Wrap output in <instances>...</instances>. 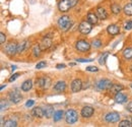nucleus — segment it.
Wrapping results in <instances>:
<instances>
[{
  "instance_id": "nucleus-1",
  "label": "nucleus",
  "mask_w": 132,
  "mask_h": 127,
  "mask_svg": "<svg viewBox=\"0 0 132 127\" xmlns=\"http://www.w3.org/2000/svg\"><path fill=\"white\" fill-rule=\"evenodd\" d=\"M71 26H72V21H71V19H70L69 16L63 15L58 19V27L63 32L68 31L71 28Z\"/></svg>"
},
{
  "instance_id": "nucleus-2",
  "label": "nucleus",
  "mask_w": 132,
  "mask_h": 127,
  "mask_svg": "<svg viewBox=\"0 0 132 127\" xmlns=\"http://www.w3.org/2000/svg\"><path fill=\"white\" fill-rule=\"evenodd\" d=\"M65 120H66V123L68 124H73L75 123L77 120H78V114L77 112L70 109L65 113Z\"/></svg>"
},
{
  "instance_id": "nucleus-3",
  "label": "nucleus",
  "mask_w": 132,
  "mask_h": 127,
  "mask_svg": "<svg viewBox=\"0 0 132 127\" xmlns=\"http://www.w3.org/2000/svg\"><path fill=\"white\" fill-rule=\"evenodd\" d=\"M96 85H97V89H98L99 91H105V90H110L113 84H112V82L109 80L104 78V80H99Z\"/></svg>"
},
{
  "instance_id": "nucleus-4",
  "label": "nucleus",
  "mask_w": 132,
  "mask_h": 127,
  "mask_svg": "<svg viewBox=\"0 0 132 127\" xmlns=\"http://www.w3.org/2000/svg\"><path fill=\"white\" fill-rule=\"evenodd\" d=\"M36 84H37V86H39L41 89H48L51 84V80L48 76L40 77L36 80Z\"/></svg>"
},
{
  "instance_id": "nucleus-5",
  "label": "nucleus",
  "mask_w": 132,
  "mask_h": 127,
  "mask_svg": "<svg viewBox=\"0 0 132 127\" xmlns=\"http://www.w3.org/2000/svg\"><path fill=\"white\" fill-rule=\"evenodd\" d=\"M75 48H76V50L79 51V52H86V51L89 50L90 44H89L88 42L84 41V40H79V41L76 42Z\"/></svg>"
},
{
  "instance_id": "nucleus-6",
  "label": "nucleus",
  "mask_w": 132,
  "mask_h": 127,
  "mask_svg": "<svg viewBox=\"0 0 132 127\" xmlns=\"http://www.w3.org/2000/svg\"><path fill=\"white\" fill-rule=\"evenodd\" d=\"M105 120L108 122V123H116L120 120V115L119 113L117 112H111V113H108L106 116H105Z\"/></svg>"
},
{
  "instance_id": "nucleus-7",
  "label": "nucleus",
  "mask_w": 132,
  "mask_h": 127,
  "mask_svg": "<svg viewBox=\"0 0 132 127\" xmlns=\"http://www.w3.org/2000/svg\"><path fill=\"white\" fill-rule=\"evenodd\" d=\"M78 29H79V32L81 33V34L87 35V34H89L90 31H92V23L88 22L87 20H84L82 22H80Z\"/></svg>"
},
{
  "instance_id": "nucleus-8",
  "label": "nucleus",
  "mask_w": 132,
  "mask_h": 127,
  "mask_svg": "<svg viewBox=\"0 0 132 127\" xmlns=\"http://www.w3.org/2000/svg\"><path fill=\"white\" fill-rule=\"evenodd\" d=\"M4 51L6 54L8 55H14L17 53V45L14 42H9L8 44H6V46L4 48Z\"/></svg>"
},
{
  "instance_id": "nucleus-9",
  "label": "nucleus",
  "mask_w": 132,
  "mask_h": 127,
  "mask_svg": "<svg viewBox=\"0 0 132 127\" xmlns=\"http://www.w3.org/2000/svg\"><path fill=\"white\" fill-rule=\"evenodd\" d=\"M71 7H72V5H71L70 0H61L58 4L59 10L62 11V12H67Z\"/></svg>"
},
{
  "instance_id": "nucleus-10",
  "label": "nucleus",
  "mask_w": 132,
  "mask_h": 127,
  "mask_svg": "<svg viewBox=\"0 0 132 127\" xmlns=\"http://www.w3.org/2000/svg\"><path fill=\"white\" fill-rule=\"evenodd\" d=\"M8 98H9L10 102L13 103V104H17V103H19V102L22 100V96L20 95L19 93H17L16 91L10 92L9 95H8Z\"/></svg>"
},
{
  "instance_id": "nucleus-11",
  "label": "nucleus",
  "mask_w": 132,
  "mask_h": 127,
  "mask_svg": "<svg viewBox=\"0 0 132 127\" xmlns=\"http://www.w3.org/2000/svg\"><path fill=\"white\" fill-rule=\"evenodd\" d=\"M82 82L80 80H74L72 82H71V91L73 93H78L81 89H82Z\"/></svg>"
},
{
  "instance_id": "nucleus-12",
  "label": "nucleus",
  "mask_w": 132,
  "mask_h": 127,
  "mask_svg": "<svg viewBox=\"0 0 132 127\" xmlns=\"http://www.w3.org/2000/svg\"><path fill=\"white\" fill-rule=\"evenodd\" d=\"M94 114V108L89 106H85L81 109V116L83 118H89Z\"/></svg>"
},
{
  "instance_id": "nucleus-13",
  "label": "nucleus",
  "mask_w": 132,
  "mask_h": 127,
  "mask_svg": "<svg viewBox=\"0 0 132 127\" xmlns=\"http://www.w3.org/2000/svg\"><path fill=\"white\" fill-rule=\"evenodd\" d=\"M51 46H52V40H51V38H49V37H45V38L42 40L41 44H40V47H41L42 50L49 49Z\"/></svg>"
},
{
  "instance_id": "nucleus-14",
  "label": "nucleus",
  "mask_w": 132,
  "mask_h": 127,
  "mask_svg": "<svg viewBox=\"0 0 132 127\" xmlns=\"http://www.w3.org/2000/svg\"><path fill=\"white\" fill-rule=\"evenodd\" d=\"M30 46V42L28 40H24L22 42H20L18 45H17V53H22L24 52Z\"/></svg>"
},
{
  "instance_id": "nucleus-15",
  "label": "nucleus",
  "mask_w": 132,
  "mask_h": 127,
  "mask_svg": "<svg viewBox=\"0 0 132 127\" xmlns=\"http://www.w3.org/2000/svg\"><path fill=\"white\" fill-rule=\"evenodd\" d=\"M115 101L116 103H118V104H123V103H125L126 101H127V96L125 95V94H123V93H121V92H119V93H117L115 95Z\"/></svg>"
},
{
  "instance_id": "nucleus-16",
  "label": "nucleus",
  "mask_w": 132,
  "mask_h": 127,
  "mask_svg": "<svg viewBox=\"0 0 132 127\" xmlns=\"http://www.w3.org/2000/svg\"><path fill=\"white\" fill-rule=\"evenodd\" d=\"M97 15L99 17L100 19H106L107 17H108V13H107V11H106V9L105 8H103V7H98L97 8Z\"/></svg>"
},
{
  "instance_id": "nucleus-17",
  "label": "nucleus",
  "mask_w": 132,
  "mask_h": 127,
  "mask_svg": "<svg viewBox=\"0 0 132 127\" xmlns=\"http://www.w3.org/2000/svg\"><path fill=\"white\" fill-rule=\"evenodd\" d=\"M54 108L52 107V106H46L45 108H44V116L46 117V118H51V117H53L54 116Z\"/></svg>"
},
{
  "instance_id": "nucleus-18",
  "label": "nucleus",
  "mask_w": 132,
  "mask_h": 127,
  "mask_svg": "<svg viewBox=\"0 0 132 127\" xmlns=\"http://www.w3.org/2000/svg\"><path fill=\"white\" fill-rule=\"evenodd\" d=\"M107 31H108V33H109L110 35L115 36V35H118V34L120 33V29H119V27L116 26V25H111V26L108 27Z\"/></svg>"
},
{
  "instance_id": "nucleus-19",
  "label": "nucleus",
  "mask_w": 132,
  "mask_h": 127,
  "mask_svg": "<svg viewBox=\"0 0 132 127\" xmlns=\"http://www.w3.org/2000/svg\"><path fill=\"white\" fill-rule=\"evenodd\" d=\"M66 89V82L65 81H58L55 85H54V90L57 92H64Z\"/></svg>"
},
{
  "instance_id": "nucleus-20",
  "label": "nucleus",
  "mask_w": 132,
  "mask_h": 127,
  "mask_svg": "<svg viewBox=\"0 0 132 127\" xmlns=\"http://www.w3.org/2000/svg\"><path fill=\"white\" fill-rule=\"evenodd\" d=\"M32 88H33V81L31 80H26V81L21 84V90H22L23 92H29L30 90H32Z\"/></svg>"
},
{
  "instance_id": "nucleus-21",
  "label": "nucleus",
  "mask_w": 132,
  "mask_h": 127,
  "mask_svg": "<svg viewBox=\"0 0 132 127\" xmlns=\"http://www.w3.org/2000/svg\"><path fill=\"white\" fill-rule=\"evenodd\" d=\"M33 115L35 117H38V118H43V117H44V109H42L41 107H36V108H34Z\"/></svg>"
},
{
  "instance_id": "nucleus-22",
  "label": "nucleus",
  "mask_w": 132,
  "mask_h": 127,
  "mask_svg": "<svg viewBox=\"0 0 132 127\" xmlns=\"http://www.w3.org/2000/svg\"><path fill=\"white\" fill-rule=\"evenodd\" d=\"M98 15H96L95 13H93V12H89L88 14H87V21L88 22H90L92 25H96L97 22H98Z\"/></svg>"
},
{
  "instance_id": "nucleus-23",
  "label": "nucleus",
  "mask_w": 132,
  "mask_h": 127,
  "mask_svg": "<svg viewBox=\"0 0 132 127\" xmlns=\"http://www.w3.org/2000/svg\"><path fill=\"white\" fill-rule=\"evenodd\" d=\"M123 89H124V86L121 85V84H113L112 88H111L109 91H110V93H112V94H117V93L121 92Z\"/></svg>"
},
{
  "instance_id": "nucleus-24",
  "label": "nucleus",
  "mask_w": 132,
  "mask_h": 127,
  "mask_svg": "<svg viewBox=\"0 0 132 127\" xmlns=\"http://www.w3.org/2000/svg\"><path fill=\"white\" fill-rule=\"evenodd\" d=\"M63 111L62 110H58V111H56L54 113V116H53V119H54V121L55 122H58V121H60L61 119H62V117H63Z\"/></svg>"
},
{
  "instance_id": "nucleus-25",
  "label": "nucleus",
  "mask_w": 132,
  "mask_h": 127,
  "mask_svg": "<svg viewBox=\"0 0 132 127\" xmlns=\"http://www.w3.org/2000/svg\"><path fill=\"white\" fill-rule=\"evenodd\" d=\"M123 11H124V13L126 15L132 16V3H128L127 5H125Z\"/></svg>"
},
{
  "instance_id": "nucleus-26",
  "label": "nucleus",
  "mask_w": 132,
  "mask_h": 127,
  "mask_svg": "<svg viewBox=\"0 0 132 127\" xmlns=\"http://www.w3.org/2000/svg\"><path fill=\"white\" fill-rule=\"evenodd\" d=\"M123 56L125 59H131L132 58V48H127L123 52Z\"/></svg>"
},
{
  "instance_id": "nucleus-27",
  "label": "nucleus",
  "mask_w": 132,
  "mask_h": 127,
  "mask_svg": "<svg viewBox=\"0 0 132 127\" xmlns=\"http://www.w3.org/2000/svg\"><path fill=\"white\" fill-rule=\"evenodd\" d=\"M111 9H112V12H113L114 14H118V13L121 11V7H120V5H119V4H117V3L112 4Z\"/></svg>"
},
{
  "instance_id": "nucleus-28",
  "label": "nucleus",
  "mask_w": 132,
  "mask_h": 127,
  "mask_svg": "<svg viewBox=\"0 0 132 127\" xmlns=\"http://www.w3.org/2000/svg\"><path fill=\"white\" fill-rule=\"evenodd\" d=\"M41 47H40V45H36L33 49V53H34V56H36V57H38V56H40V54H41Z\"/></svg>"
},
{
  "instance_id": "nucleus-29",
  "label": "nucleus",
  "mask_w": 132,
  "mask_h": 127,
  "mask_svg": "<svg viewBox=\"0 0 132 127\" xmlns=\"http://www.w3.org/2000/svg\"><path fill=\"white\" fill-rule=\"evenodd\" d=\"M119 127H132V122L131 121H128V120L121 121L119 123Z\"/></svg>"
},
{
  "instance_id": "nucleus-30",
  "label": "nucleus",
  "mask_w": 132,
  "mask_h": 127,
  "mask_svg": "<svg viewBox=\"0 0 132 127\" xmlns=\"http://www.w3.org/2000/svg\"><path fill=\"white\" fill-rule=\"evenodd\" d=\"M0 107H1V111H4V110L8 109L9 105H8L7 101H5V100H1V103H0Z\"/></svg>"
},
{
  "instance_id": "nucleus-31",
  "label": "nucleus",
  "mask_w": 132,
  "mask_h": 127,
  "mask_svg": "<svg viewBox=\"0 0 132 127\" xmlns=\"http://www.w3.org/2000/svg\"><path fill=\"white\" fill-rule=\"evenodd\" d=\"M4 126L6 127H15L17 126V123L15 121H13V120H7L6 122H5V124H4Z\"/></svg>"
},
{
  "instance_id": "nucleus-32",
  "label": "nucleus",
  "mask_w": 132,
  "mask_h": 127,
  "mask_svg": "<svg viewBox=\"0 0 132 127\" xmlns=\"http://www.w3.org/2000/svg\"><path fill=\"white\" fill-rule=\"evenodd\" d=\"M108 56H109V53H108V52L104 53V55H102V56H101V58H100V63L105 64V62H106V58H107Z\"/></svg>"
},
{
  "instance_id": "nucleus-33",
  "label": "nucleus",
  "mask_w": 132,
  "mask_h": 127,
  "mask_svg": "<svg viewBox=\"0 0 132 127\" xmlns=\"http://www.w3.org/2000/svg\"><path fill=\"white\" fill-rule=\"evenodd\" d=\"M92 45H93V47L95 48H100L102 46V42H101V40H94L93 41V43H92Z\"/></svg>"
},
{
  "instance_id": "nucleus-34",
  "label": "nucleus",
  "mask_w": 132,
  "mask_h": 127,
  "mask_svg": "<svg viewBox=\"0 0 132 127\" xmlns=\"http://www.w3.org/2000/svg\"><path fill=\"white\" fill-rule=\"evenodd\" d=\"M86 70L87 71H90V72H97V71H99V68L96 67V66H87L86 67Z\"/></svg>"
},
{
  "instance_id": "nucleus-35",
  "label": "nucleus",
  "mask_w": 132,
  "mask_h": 127,
  "mask_svg": "<svg viewBox=\"0 0 132 127\" xmlns=\"http://www.w3.org/2000/svg\"><path fill=\"white\" fill-rule=\"evenodd\" d=\"M45 66H46V62H45V61H41V62H39V63L36 65V68L41 69V68H43V67H45Z\"/></svg>"
},
{
  "instance_id": "nucleus-36",
  "label": "nucleus",
  "mask_w": 132,
  "mask_h": 127,
  "mask_svg": "<svg viewBox=\"0 0 132 127\" xmlns=\"http://www.w3.org/2000/svg\"><path fill=\"white\" fill-rule=\"evenodd\" d=\"M5 40H6V37L3 33L0 34V44H4L5 43Z\"/></svg>"
},
{
  "instance_id": "nucleus-37",
  "label": "nucleus",
  "mask_w": 132,
  "mask_h": 127,
  "mask_svg": "<svg viewBox=\"0 0 132 127\" xmlns=\"http://www.w3.org/2000/svg\"><path fill=\"white\" fill-rule=\"evenodd\" d=\"M125 30H131L132 29V21H128L125 23Z\"/></svg>"
},
{
  "instance_id": "nucleus-38",
  "label": "nucleus",
  "mask_w": 132,
  "mask_h": 127,
  "mask_svg": "<svg viewBox=\"0 0 132 127\" xmlns=\"http://www.w3.org/2000/svg\"><path fill=\"white\" fill-rule=\"evenodd\" d=\"M34 104H35V101H34V100H29V101L26 103V107H28V108H29V107H32Z\"/></svg>"
},
{
  "instance_id": "nucleus-39",
  "label": "nucleus",
  "mask_w": 132,
  "mask_h": 127,
  "mask_svg": "<svg viewBox=\"0 0 132 127\" xmlns=\"http://www.w3.org/2000/svg\"><path fill=\"white\" fill-rule=\"evenodd\" d=\"M18 76H19V73H14V74H13V75H12V76H11V77L9 78V81H10V82H12L13 80H16Z\"/></svg>"
},
{
  "instance_id": "nucleus-40",
  "label": "nucleus",
  "mask_w": 132,
  "mask_h": 127,
  "mask_svg": "<svg viewBox=\"0 0 132 127\" xmlns=\"http://www.w3.org/2000/svg\"><path fill=\"white\" fill-rule=\"evenodd\" d=\"M127 111L130 112V113H132V102H130V103H128V105H127Z\"/></svg>"
},
{
  "instance_id": "nucleus-41",
  "label": "nucleus",
  "mask_w": 132,
  "mask_h": 127,
  "mask_svg": "<svg viewBox=\"0 0 132 127\" xmlns=\"http://www.w3.org/2000/svg\"><path fill=\"white\" fill-rule=\"evenodd\" d=\"M78 62H90L93 61V59H77Z\"/></svg>"
},
{
  "instance_id": "nucleus-42",
  "label": "nucleus",
  "mask_w": 132,
  "mask_h": 127,
  "mask_svg": "<svg viewBox=\"0 0 132 127\" xmlns=\"http://www.w3.org/2000/svg\"><path fill=\"white\" fill-rule=\"evenodd\" d=\"M56 67H57L58 69H61V68H64V67H65V65H64V64H58Z\"/></svg>"
},
{
  "instance_id": "nucleus-43",
  "label": "nucleus",
  "mask_w": 132,
  "mask_h": 127,
  "mask_svg": "<svg viewBox=\"0 0 132 127\" xmlns=\"http://www.w3.org/2000/svg\"><path fill=\"white\" fill-rule=\"evenodd\" d=\"M70 2H71V5H72V7H73L74 5H76V3H77V0H70Z\"/></svg>"
},
{
  "instance_id": "nucleus-44",
  "label": "nucleus",
  "mask_w": 132,
  "mask_h": 127,
  "mask_svg": "<svg viewBox=\"0 0 132 127\" xmlns=\"http://www.w3.org/2000/svg\"><path fill=\"white\" fill-rule=\"evenodd\" d=\"M15 69H16V66H12V67H11V70H12V71L15 70Z\"/></svg>"
},
{
  "instance_id": "nucleus-45",
  "label": "nucleus",
  "mask_w": 132,
  "mask_h": 127,
  "mask_svg": "<svg viewBox=\"0 0 132 127\" xmlns=\"http://www.w3.org/2000/svg\"><path fill=\"white\" fill-rule=\"evenodd\" d=\"M5 86H6V84H5V85H4V84H3V85H1V90H3Z\"/></svg>"
},
{
  "instance_id": "nucleus-46",
  "label": "nucleus",
  "mask_w": 132,
  "mask_h": 127,
  "mask_svg": "<svg viewBox=\"0 0 132 127\" xmlns=\"http://www.w3.org/2000/svg\"><path fill=\"white\" fill-rule=\"evenodd\" d=\"M131 88H132V84H131Z\"/></svg>"
},
{
  "instance_id": "nucleus-47",
  "label": "nucleus",
  "mask_w": 132,
  "mask_h": 127,
  "mask_svg": "<svg viewBox=\"0 0 132 127\" xmlns=\"http://www.w3.org/2000/svg\"><path fill=\"white\" fill-rule=\"evenodd\" d=\"M131 120H132V118H131Z\"/></svg>"
},
{
  "instance_id": "nucleus-48",
  "label": "nucleus",
  "mask_w": 132,
  "mask_h": 127,
  "mask_svg": "<svg viewBox=\"0 0 132 127\" xmlns=\"http://www.w3.org/2000/svg\"><path fill=\"white\" fill-rule=\"evenodd\" d=\"M131 1H132V0H131Z\"/></svg>"
}]
</instances>
